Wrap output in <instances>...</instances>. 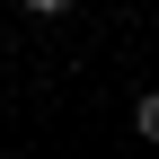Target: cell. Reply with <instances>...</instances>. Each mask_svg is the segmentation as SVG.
Instances as JSON below:
<instances>
[{
    "label": "cell",
    "instance_id": "cell-2",
    "mask_svg": "<svg viewBox=\"0 0 159 159\" xmlns=\"http://www.w3.org/2000/svg\"><path fill=\"white\" fill-rule=\"evenodd\" d=\"M71 9V0H27V18H62Z\"/></svg>",
    "mask_w": 159,
    "mask_h": 159
},
{
    "label": "cell",
    "instance_id": "cell-1",
    "mask_svg": "<svg viewBox=\"0 0 159 159\" xmlns=\"http://www.w3.org/2000/svg\"><path fill=\"white\" fill-rule=\"evenodd\" d=\"M133 133H142V142L159 150V89H150V97H133Z\"/></svg>",
    "mask_w": 159,
    "mask_h": 159
}]
</instances>
